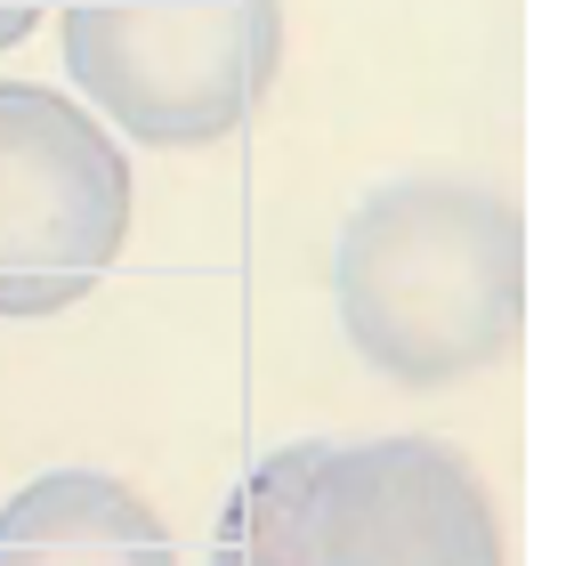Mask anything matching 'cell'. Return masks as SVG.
Segmentation results:
<instances>
[{"mask_svg":"<svg viewBox=\"0 0 566 566\" xmlns=\"http://www.w3.org/2000/svg\"><path fill=\"white\" fill-rule=\"evenodd\" d=\"M332 307L348 348L397 389H453L518 348L526 219L470 178H397L340 219Z\"/></svg>","mask_w":566,"mask_h":566,"instance_id":"obj_1","label":"cell"},{"mask_svg":"<svg viewBox=\"0 0 566 566\" xmlns=\"http://www.w3.org/2000/svg\"><path fill=\"white\" fill-rule=\"evenodd\" d=\"M283 65V0H65V73L114 138L195 154L235 138Z\"/></svg>","mask_w":566,"mask_h":566,"instance_id":"obj_3","label":"cell"},{"mask_svg":"<svg viewBox=\"0 0 566 566\" xmlns=\"http://www.w3.org/2000/svg\"><path fill=\"white\" fill-rule=\"evenodd\" d=\"M130 154L82 97L0 82V316L41 324L90 300L130 243Z\"/></svg>","mask_w":566,"mask_h":566,"instance_id":"obj_4","label":"cell"},{"mask_svg":"<svg viewBox=\"0 0 566 566\" xmlns=\"http://www.w3.org/2000/svg\"><path fill=\"white\" fill-rule=\"evenodd\" d=\"M41 9H49V0H0V49H17L24 33H33Z\"/></svg>","mask_w":566,"mask_h":566,"instance_id":"obj_6","label":"cell"},{"mask_svg":"<svg viewBox=\"0 0 566 566\" xmlns=\"http://www.w3.org/2000/svg\"><path fill=\"white\" fill-rule=\"evenodd\" d=\"M0 566H178V551L114 470H49L0 502Z\"/></svg>","mask_w":566,"mask_h":566,"instance_id":"obj_5","label":"cell"},{"mask_svg":"<svg viewBox=\"0 0 566 566\" xmlns=\"http://www.w3.org/2000/svg\"><path fill=\"white\" fill-rule=\"evenodd\" d=\"M211 566H502V518L437 437H300L227 494Z\"/></svg>","mask_w":566,"mask_h":566,"instance_id":"obj_2","label":"cell"}]
</instances>
